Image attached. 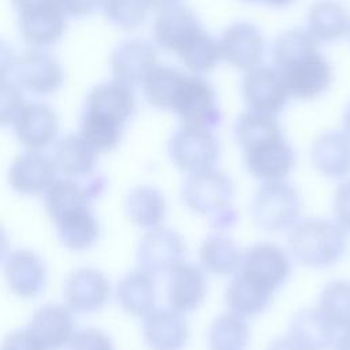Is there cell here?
<instances>
[{"instance_id":"7bdbcfd3","label":"cell","mask_w":350,"mask_h":350,"mask_svg":"<svg viewBox=\"0 0 350 350\" xmlns=\"http://www.w3.org/2000/svg\"><path fill=\"white\" fill-rule=\"evenodd\" d=\"M334 220L347 232H350V179L342 180L332 198Z\"/></svg>"},{"instance_id":"ba28073f","label":"cell","mask_w":350,"mask_h":350,"mask_svg":"<svg viewBox=\"0 0 350 350\" xmlns=\"http://www.w3.org/2000/svg\"><path fill=\"white\" fill-rule=\"evenodd\" d=\"M238 272L271 291L280 288L291 273L288 253L273 242H257L242 252Z\"/></svg>"},{"instance_id":"7402d4cb","label":"cell","mask_w":350,"mask_h":350,"mask_svg":"<svg viewBox=\"0 0 350 350\" xmlns=\"http://www.w3.org/2000/svg\"><path fill=\"white\" fill-rule=\"evenodd\" d=\"M22 40L33 49H45L55 45L64 34L67 15L60 3L27 10L18 14Z\"/></svg>"},{"instance_id":"5b68a950","label":"cell","mask_w":350,"mask_h":350,"mask_svg":"<svg viewBox=\"0 0 350 350\" xmlns=\"http://www.w3.org/2000/svg\"><path fill=\"white\" fill-rule=\"evenodd\" d=\"M234 193L232 179L216 167L187 174L180 186L183 204L191 212L208 219L231 206Z\"/></svg>"},{"instance_id":"44dd1931","label":"cell","mask_w":350,"mask_h":350,"mask_svg":"<svg viewBox=\"0 0 350 350\" xmlns=\"http://www.w3.org/2000/svg\"><path fill=\"white\" fill-rule=\"evenodd\" d=\"M26 328L44 350H64L77 331L74 313L64 304H45L36 309Z\"/></svg>"},{"instance_id":"603a6c76","label":"cell","mask_w":350,"mask_h":350,"mask_svg":"<svg viewBox=\"0 0 350 350\" xmlns=\"http://www.w3.org/2000/svg\"><path fill=\"white\" fill-rule=\"evenodd\" d=\"M208 293L206 272L200 264L180 261L168 271L167 299L180 313L194 312L205 301Z\"/></svg>"},{"instance_id":"2e32d148","label":"cell","mask_w":350,"mask_h":350,"mask_svg":"<svg viewBox=\"0 0 350 350\" xmlns=\"http://www.w3.org/2000/svg\"><path fill=\"white\" fill-rule=\"evenodd\" d=\"M241 92L247 109L273 116L283 111L290 98L275 68L262 64L245 72Z\"/></svg>"},{"instance_id":"1f68e13d","label":"cell","mask_w":350,"mask_h":350,"mask_svg":"<svg viewBox=\"0 0 350 350\" xmlns=\"http://www.w3.org/2000/svg\"><path fill=\"white\" fill-rule=\"evenodd\" d=\"M53 224L62 245L72 252L92 249L101 235V226L92 206L70 213Z\"/></svg>"},{"instance_id":"7dc6e473","label":"cell","mask_w":350,"mask_h":350,"mask_svg":"<svg viewBox=\"0 0 350 350\" xmlns=\"http://www.w3.org/2000/svg\"><path fill=\"white\" fill-rule=\"evenodd\" d=\"M267 350H306V349L287 334L284 336H278L273 340H271L269 345L267 346Z\"/></svg>"},{"instance_id":"e0dca14e","label":"cell","mask_w":350,"mask_h":350,"mask_svg":"<svg viewBox=\"0 0 350 350\" xmlns=\"http://www.w3.org/2000/svg\"><path fill=\"white\" fill-rule=\"evenodd\" d=\"M55 161L51 156L38 150H26L16 156L8 167V186L26 197L42 196L57 178Z\"/></svg>"},{"instance_id":"d590c367","label":"cell","mask_w":350,"mask_h":350,"mask_svg":"<svg viewBox=\"0 0 350 350\" xmlns=\"http://www.w3.org/2000/svg\"><path fill=\"white\" fill-rule=\"evenodd\" d=\"M180 74L176 67L157 64L141 85L148 104L160 111H170Z\"/></svg>"},{"instance_id":"83f0119b","label":"cell","mask_w":350,"mask_h":350,"mask_svg":"<svg viewBox=\"0 0 350 350\" xmlns=\"http://www.w3.org/2000/svg\"><path fill=\"white\" fill-rule=\"evenodd\" d=\"M273 294V291L237 271L227 284L224 301L228 312L242 319H250L268 308Z\"/></svg>"},{"instance_id":"9c48e42d","label":"cell","mask_w":350,"mask_h":350,"mask_svg":"<svg viewBox=\"0 0 350 350\" xmlns=\"http://www.w3.org/2000/svg\"><path fill=\"white\" fill-rule=\"evenodd\" d=\"M111 283L107 275L93 267L71 271L63 286L64 305L74 314H90L101 310L111 298Z\"/></svg>"},{"instance_id":"ee69618b","label":"cell","mask_w":350,"mask_h":350,"mask_svg":"<svg viewBox=\"0 0 350 350\" xmlns=\"http://www.w3.org/2000/svg\"><path fill=\"white\" fill-rule=\"evenodd\" d=\"M0 350H44L33 334L26 328H16L8 332L0 345Z\"/></svg>"},{"instance_id":"30bf717a","label":"cell","mask_w":350,"mask_h":350,"mask_svg":"<svg viewBox=\"0 0 350 350\" xmlns=\"http://www.w3.org/2000/svg\"><path fill=\"white\" fill-rule=\"evenodd\" d=\"M185 238L168 227L148 230L138 242L137 261L141 269L150 275L168 273L186 256Z\"/></svg>"},{"instance_id":"52a82bcc","label":"cell","mask_w":350,"mask_h":350,"mask_svg":"<svg viewBox=\"0 0 350 350\" xmlns=\"http://www.w3.org/2000/svg\"><path fill=\"white\" fill-rule=\"evenodd\" d=\"M246 171L261 182L284 180L295 168L297 153L284 134L242 149Z\"/></svg>"},{"instance_id":"484cf974","label":"cell","mask_w":350,"mask_h":350,"mask_svg":"<svg viewBox=\"0 0 350 350\" xmlns=\"http://www.w3.org/2000/svg\"><path fill=\"white\" fill-rule=\"evenodd\" d=\"M119 306L134 317L146 316L156 304V282L149 272L137 268L124 273L115 287Z\"/></svg>"},{"instance_id":"8fae6325","label":"cell","mask_w":350,"mask_h":350,"mask_svg":"<svg viewBox=\"0 0 350 350\" xmlns=\"http://www.w3.org/2000/svg\"><path fill=\"white\" fill-rule=\"evenodd\" d=\"M3 275L8 290L18 298L40 297L48 283V268L44 258L31 249H15L3 261Z\"/></svg>"},{"instance_id":"7a4b0ae2","label":"cell","mask_w":350,"mask_h":350,"mask_svg":"<svg viewBox=\"0 0 350 350\" xmlns=\"http://www.w3.org/2000/svg\"><path fill=\"white\" fill-rule=\"evenodd\" d=\"M290 254L309 268H327L336 264L346 253L347 231L334 219H299L287 237Z\"/></svg>"},{"instance_id":"f35d334b","label":"cell","mask_w":350,"mask_h":350,"mask_svg":"<svg viewBox=\"0 0 350 350\" xmlns=\"http://www.w3.org/2000/svg\"><path fill=\"white\" fill-rule=\"evenodd\" d=\"M185 68L197 75H204L216 68L220 59L219 42L206 30L178 56Z\"/></svg>"},{"instance_id":"e575fe53","label":"cell","mask_w":350,"mask_h":350,"mask_svg":"<svg viewBox=\"0 0 350 350\" xmlns=\"http://www.w3.org/2000/svg\"><path fill=\"white\" fill-rule=\"evenodd\" d=\"M282 134L283 129L276 116L252 109L242 112L234 124V135L242 149Z\"/></svg>"},{"instance_id":"11a10c76","label":"cell","mask_w":350,"mask_h":350,"mask_svg":"<svg viewBox=\"0 0 350 350\" xmlns=\"http://www.w3.org/2000/svg\"><path fill=\"white\" fill-rule=\"evenodd\" d=\"M347 34H349V37H350V22H349V30H347Z\"/></svg>"},{"instance_id":"9a60e30c","label":"cell","mask_w":350,"mask_h":350,"mask_svg":"<svg viewBox=\"0 0 350 350\" xmlns=\"http://www.w3.org/2000/svg\"><path fill=\"white\" fill-rule=\"evenodd\" d=\"M137 109L131 86L116 79L96 85L86 96L82 113L126 127Z\"/></svg>"},{"instance_id":"ffe728a7","label":"cell","mask_w":350,"mask_h":350,"mask_svg":"<svg viewBox=\"0 0 350 350\" xmlns=\"http://www.w3.org/2000/svg\"><path fill=\"white\" fill-rule=\"evenodd\" d=\"M16 139L26 150L42 152L56 142L59 118L53 108L42 103H26L14 124Z\"/></svg>"},{"instance_id":"d6986e66","label":"cell","mask_w":350,"mask_h":350,"mask_svg":"<svg viewBox=\"0 0 350 350\" xmlns=\"http://www.w3.org/2000/svg\"><path fill=\"white\" fill-rule=\"evenodd\" d=\"M157 64L156 48L142 38H130L120 42L109 57L113 79L131 88L142 85Z\"/></svg>"},{"instance_id":"d4e9b609","label":"cell","mask_w":350,"mask_h":350,"mask_svg":"<svg viewBox=\"0 0 350 350\" xmlns=\"http://www.w3.org/2000/svg\"><path fill=\"white\" fill-rule=\"evenodd\" d=\"M339 332L317 306L298 310L288 324V335L306 350L332 349Z\"/></svg>"},{"instance_id":"8d00e7d4","label":"cell","mask_w":350,"mask_h":350,"mask_svg":"<svg viewBox=\"0 0 350 350\" xmlns=\"http://www.w3.org/2000/svg\"><path fill=\"white\" fill-rule=\"evenodd\" d=\"M317 308L339 331L350 328V282H328L320 291Z\"/></svg>"},{"instance_id":"3957f363","label":"cell","mask_w":350,"mask_h":350,"mask_svg":"<svg viewBox=\"0 0 350 350\" xmlns=\"http://www.w3.org/2000/svg\"><path fill=\"white\" fill-rule=\"evenodd\" d=\"M302 200L288 182H262L250 201L253 223L268 232L290 230L301 217Z\"/></svg>"},{"instance_id":"c3c4849f","label":"cell","mask_w":350,"mask_h":350,"mask_svg":"<svg viewBox=\"0 0 350 350\" xmlns=\"http://www.w3.org/2000/svg\"><path fill=\"white\" fill-rule=\"evenodd\" d=\"M11 3L14 5V8L16 10V12L19 14V12H23L27 10L59 3V0H11Z\"/></svg>"},{"instance_id":"f907efd6","label":"cell","mask_w":350,"mask_h":350,"mask_svg":"<svg viewBox=\"0 0 350 350\" xmlns=\"http://www.w3.org/2000/svg\"><path fill=\"white\" fill-rule=\"evenodd\" d=\"M10 246H11V241H10L8 231L3 224H0V264H3V261L11 252Z\"/></svg>"},{"instance_id":"b9f144b4","label":"cell","mask_w":350,"mask_h":350,"mask_svg":"<svg viewBox=\"0 0 350 350\" xmlns=\"http://www.w3.org/2000/svg\"><path fill=\"white\" fill-rule=\"evenodd\" d=\"M68 350H116L112 338L101 328L83 327L74 332Z\"/></svg>"},{"instance_id":"836d02e7","label":"cell","mask_w":350,"mask_h":350,"mask_svg":"<svg viewBox=\"0 0 350 350\" xmlns=\"http://www.w3.org/2000/svg\"><path fill=\"white\" fill-rule=\"evenodd\" d=\"M250 328L245 319L227 312L219 314L208 329L209 350H246Z\"/></svg>"},{"instance_id":"8992f818","label":"cell","mask_w":350,"mask_h":350,"mask_svg":"<svg viewBox=\"0 0 350 350\" xmlns=\"http://www.w3.org/2000/svg\"><path fill=\"white\" fill-rule=\"evenodd\" d=\"M168 156L186 175L211 170L220 159V141L213 130L182 124L168 141Z\"/></svg>"},{"instance_id":"5bb4252c","label":"cell","mask_w":350,"mask_h":350,"mask_svg":"<svg viewBox=\"0 0 350 350\" xmlns=\"http://www.w3.org/2000/svg\"><path fill=\"white\" fill-rule=\"evenodd\" d=\"M217 42L220 59L243 72L260 66L265 53V42L260 29L245 21L227 26Z\"/></svg>"},{"instance_id":"4dcf8cb0","label":"cell","mask_w":350,"mask_h":350,"mask_svg":"<svg viewBox=\"0 0 350 350\" xmlns=\"http://www.w3.org/2000/svg\"><path fill=\"white\" fill-rule=\"evenodd\" d=\"M44 208L52 221L92 206L94 200L88 185H81L78 179L57 176L42 194Z\"/></svg>"},{"instance_id":"4fadbf2b","label":"cell","mask_w":350,"mask_h":350,"mask_svg":"<svg viewBox=\"0 0 350 350\" xmlns=\"http://www.w3.org/2000/svg\"><path fill=\"white\" fill-rule=\"evenodd\" d=\"M14 74L16 85L34 96H49L57 92L64 81L60 62L44 49H30L18 56Z\"/></svg>"},{"instance_id":"cb8c5ba5","label":"cell","mask_w":350,"mask_h":350,"mask_svg":"<svg viewBox=\"0 0 350 350\" xmlns=\"http://www.w3.org/2000/svg\"><path fill=\"white\" fill-rule=\"evenodd\" d=\"M310 161L321 175L345 179L350 174V135L343 130L321 133L312 142Z\"/></svg>"},{"instance_id":"db71d44e","label":"cell","mask_w":350,"mask_h":350,"mask_svg":"<svg viewBox=\"0 0 350 350\" xmlns=\"http://www.w3.org/2000/svg\"><path fill=\"white\" fill-rule=\"evenodd\" d=\"M343 131H346L350 135V103L347 104L343 112Z\"/></svg>"},{"instance_id":"74e56055","label":"cell","mask_w":350,"mask_h":350,"mask_svg":"<svg viewBox=\"0 0 350 350\" xmlns=\"http://www.w3.org/2000/svg\"><path fill=\"white\" fill-rule=\"evenodd\" d=\"M124 127L109 123L107 120L82 113L79 135L97 153H107L113 150L122 141Z\"/></svg>"},{"instance_id":"7c38bea8","label":"cell","mask_w":350,"mask_h":350,"mask_svg":"<svg viewBox=\"0 0 350 350\" xmlns=\"http://www.w3.org/2000/svg\"><path fill=\"white\" fill-rule=\"evenodd\" d=\"M204 30L197 14L191 8L178 4L157 12L153 22V40L159 48L179 56Z\"/></svg>"},{"instance_id":"f546056e","label":"cell","mask_w":350,"mask_h":350,"mask_svg":"<svg viewBox=\"0 0 350 350\" xmlns=\"http://www.w3.org/2000/svg\"><path fill=\"white\" fill-rule=\"evenodd\" d=\"M350 18L338 0H316L308 10L306 31L319 42L340 40L349 30Z\"/></svg>"},{"instance_id":"681fc988","label":"cell","mask_w":350,"mask_h":350,"mask_svg":"<svg viewBox=\"0 0 350 350\" xmlns=\"http://www.w3.org/2000/svg\"><path fill=\"white\" fill-rule=\"evenodd\" d=\"M148 10H154V11H163L167 8H171L174 5L180 4L182 0H142Z\"/></svg>"},{"instance_id":"ab89813d","label":"cell","mask_w":350,"mask_h":350,"mask_svg":"<svg viewBox=\"0 0 350 350\" xmlns=\"http://www.w3.org/2000/svg\"><path fill=\"white\" fill-rule=\"evenodd\" d=\"M103 12L108 23L122 30H135L148 18L142 0H104Z\"/></svg>"},{"instance_id":"f1b7e54d","label":"cell","mask_w":350,"mask_h":350,"mask_svg":"<svg viewBox=\"0 0 350 350\" xmlns=\"http://www.w3.org/2000/svg\"><path fill=\"white\" fill-rule=\"evenodd\" d=\"M52 159L57 172L71 179L90 176L97 165V153L79 134H68L57 139Z\"/></svg>"},{"instance_id":"4316f807","label":"cell","mask_w":350,"mask_h":350,"mask_svg":"<svg viewBox=\"0 0 350 350\" xmlns=\"http://www.w3.org/2000/svg\"><path fill=\"white\" fill-rule=\"evenodd\" d=\"M124 212L129 220L145 231L161 227L167 217V200L154 186L139 185L133 187L124 200Z\"/></svg>"},{"instance_id":"d6a6232c","label":"cell","mask_w":350,"mask_h":350,"mask_svg":"<svg viewBox=\"0 0 350 350\" xmlns=\"http://www.w3.org/2000/svg\"><path fill=\"white\" fill-rule=\"evenodd\" d=\"M242 250L234 239L224 232H212L206 235L198 249L200 267L212 275H234L241 264Z\"/></svg>"},{"instance_id":"f6af8a7d","label":"cell","mask_w":350,"mask_h":350,"mask_svg":"<svg viewBox=\"0 0 350 350\" xmlns=\"http://www.w3.org/2000/svg\"><path fill=\"white\" fill-rule=\"evenodd\" d=\"M59 3L67 16L85 18L101 10L104 0H59Z\"/></svg>"},{"instance_id":"ac0fdd59","label":"cell","mask_w":350,"mask_h":350,"mask_svg":"<svg viewBox=\"0 0 350 350\" xmlns=\"http://www.w3.org/2000/svg\"><path fill=\"white\" fill-rule=\"evenodd\" d=\"M142 338L150 350H183L190 339V327L185 313L171 306H154L142 317Z\"/></svg>"},{"instance_id":"f5cc1de1","label":"cell","mask_w":350,"mask_h":350,"mask_svg":"<svg viewBox=\"0 0 350 350\" xmlns=\"http://www.w3.org/2000/svg\"><path fill=\"white\" fill-rule=\"evenodd\" d=\"M242 1H246V3H258V4L268 5V7L283 8V7L291 5L295 0H242Z\"/></svg>"},{"instance_id":"60d3db41","label":"cell","mask_w":350,"mask_h":350,"mask_svg":"<svg viewBox=\"0 0 350 350\" xmlns=\"http://www.w3.org/2000/svg\"><path fill=\"white\" fill-rule=\"evenodd\" d=\"M25 104L22 89L16 83L0 81V127L12 126Z\"/></svg>"},{"instance_id":"277c9868","label":"cell","mask_w":350,"mask_h":350,"mask_svg":"<svg viewBox=\"0 0 350 350\" xmlns=\"http://www.w3.org/2000/svg\"><path fill=\"white\" fill-rule=\"evenodd\" d=\"M170 111L183 126L213 130L221 122V109L213 85L205 77L191 72L182 71Z\"/></svg>"},{"instance_id":"6da1fadb","label":"cell","mask_w":350,"mask_h":350,"mask_svg":"<svg viewBox=\"0 0 350 350\" xmlns=\"http://www.w3.org/2000/svg\"><path fill=\"white\" fill-rule=\"evenodd\" d=\"M272 63L288 96L297 100H314L332 82V67L306 29L280 33L272 46Z\"/></svg>"},{"instance_id":"816d5d0a","label":"cell","mask_w":350,"mask_h":350,"mask_svg":"<svg viewBox=\"0 0 350 350\" xmlns=\"http://www.w3.org/2000/svg\"><path fill=\"white\" fill-rule=\"evenodd\" d=\"M332 349L334 350H350V328L343 329L338 334Z\"/></svg>"},{"instance_id":"bcb514c9","label":"cell","mask_w":350,"mask_h":350,"mask_svg":"<svg viewBox=\"0 0 350 350\" xmlns=\"http://www.w3.org/2000/svg\"><path fill=\"white\" fill-rule=\"evenodd\" d=\"M16 59L18 56L15 55L14 48L0 38V81L7 79L8 75L14 72Z\"/></svg>"}]
</instances>
